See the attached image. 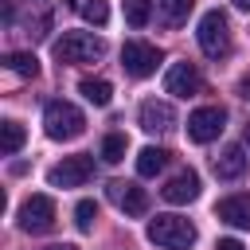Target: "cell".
<instances>
[{
  "label": "cell",
  "mask_w": 250,
  "mask_h": 250,
  "mask_svg": "<svg viewBox=\"0 0 250 250\" xmlns=\"http://www.w3.org/2000/svg\"><path fill=\"white\" fill-rule=\"evenodd\" d=\"M195 39H199V51H203L207 59H223V55L230 51V23H227V16H223L219 8L203 12Z\"/></svg>",
  "instance_id": "cell-4"
},
{
  "label": "cell",
  "mask_w": 250,
  "mask_h": 250,
  "mask_svg": "<svg viewBox=\"0 0 250 250\" xmlns=\"http://www.w3.org/2000/svg\"><path fill=\"white\" fill-rule=\"evenodd\" d=\"M109 199H113L125 215H145V211H148L145 188H137V184H129V180H113V184H109Z\"/></svg>",
  "instance_id": "cell-10"
},
{
  "label": "cell",
  "mask_w": 250,
  "mask_h": 250,
  "mask_svg": "<svg viewBox=\"0 0 250 250\" xmlns=\"http://www.w3.org/2000/svg\"><path fill=\"white\" fill-rule=\"evenodd\" d=\"M78 12H82V20H86V23H94V27H102V23L109 20V4H105V0H86Z\"/></svg>",
  "instance_id": "cell-23"
},
{
  "label": "cell",
  "mask_w": 250,
  "mask_h": 250,
  "mask_svg": "<svg viewBox=\"0 0 250 250\" xmlns=\"http://www.w3.org/2000/svg\"><path fill=\"white\" fill-rule=\"evenodd\" d=\"M102 55H105V39L90 35V31H62V39L55 43L59 62H94Z\"/></svg>",
  "instance_id": "cell-3"
},
{
  "label": "cell",
  "mask_w": 250,
  "mask_h": 250,
  "mask_svg": "<svg viewBox=\"0 0 250 250\" xmlns=\"http://www.w3.org/2000/svg\"><path fill=\"white\" fill-rule=\"evenodd\" d=\"M23 141H27V133H23L20 121H4V125H0V152H4V156H16V152L23 148Z\"/></svg>",
  "instance_id": "cell-18"
},
{
  "label": "cell",
  "mask_w": 250,
  "mask_h": 250,
  "mask_svg": "<svg viewBox=\"0 0 250 250\" xmlns=\"http://www.w3.org/2000/svg\"><path fill=\"white\" fill-rule=\"evenodd\" d=\"M234 8H242V12H250V0H234Z\"/></svg>",
  "instance_id": "cell-27"
},
{
  "label": "cell",
  "mask_w": 250,
  "mask_h": 250,
  "mask_svg": "<svg viewBox=\"0 0 250 250\" xmlns=\"http://www.w3.org/2000/svg\"><path fill=\"white\" fill-rule=\"evenodd\" d=\"M94 219H98V203H94V199H78V207H74V227H78V230H94Z\"/></svg>",
  "instance_id": "cell-22"
},
{
  "label": "cell",
  "mask_w": 250,
  "mask_h": 250,
  "mask_svg": "<svg viewBox=\"0 0 250 250\" xmlns=\"http://www.w3.org/2000/svg\"><path fill=\"white\" fill-rule=\"evenodd\" d=\"M164 90L176 94V98H191V94L203 90V78H199V70L191 62H172L168 74H164Z\"/></svg>",
  "instance_id": "cell-9"
},
{
  "label": "cell",
  "mask_w": 250,
  "mask_h": 250,
  "mask_svg": "<svg viewBox=\"0 0 250 250\" xmlns=\"http://www.w3.org/2000/svg\"><path fill=\"white\" fill-rule=\"evenodd\" d=\"M55 227V199L51 195H27L20 203V230L27 234H43Z\"/></svg>",
  "instance_id": "cell-7"
},
{
  "label": "cell",
  "mask_w": 250,
  "mask_h": 250,
  "mask_svg": "<svg viewBox=\"0 0 250 250\" xmlns=\"http://www.w3.org/2000/svg\"><path fill=\"white\" fill-rule=\"evenodd\" d=\"M223 125H227V109H223V105H199V109L188 113V137H191L195 145L215 141V137L223 133Z\"/></svg>",
  "instance_id": "cell-6"
},
{
  "label": "cell",
  "mask_w": 250,
  "mask_h": 250,
  "mask_svg": "<svg viewBox=\"0 0 250 250\" xmlns=\"http://www.w3.org/2000/svg\"><path fill=\"white\" fill-rule=\"evenodd\" d=\"M4 66H8L12 74H20V78H35V74H39V59H35L31 51H12V55H4Z\"/></svg>",
  "instance_id": "cell-17"
},
{
  "label": "cell",
  "mask_w": 250,
  "mask_h": 250,
  "mask_svg": "<svg viewBox=\"0 0 250 250\" xmlns=\"http://www.w3.org/2000/svg\"><path fill=\"white\" fill-rule=\"evenodd\" d=\"M125 148H129V137H125V133H109V137L102 141V160H105V164H121V160H125Z\"/></svg>",
  "instance_id": "cell-20"
},
{
  "label": "cell",
  "mask_w": 250,
  "mask_h": 250,
  "mask_svg": "<svg viewBox=\"0 0 250 250\" xmlns=\"http://www.w3.org/2000/svg\"><path fill=\"white\" fill-rule=\"evenodd\" d=\"M238 94L250 102V74H242V82H238Z\"/></svg>",
  "instance_id": "cell-25"
},
{
  "label": "cell",
  "mask_w": 250,
  "mask_h": 250,
  "mask_svg": "<svg viewBox=\"0 0 250 250\" xmlns=\"http://www.w3.org/2000/svg\"><path fill=\"white\" fill-rule=\"evenodd\" d=\"M43 129L51 141H74L86 133V113L70 102H47L43 109Z\"/></svg>",
  "instance_id": "cell-2"
},
{
  "label": "cell",
  "mask_w": 250,
  "mask_h": 250,
  "mask_svg": "<svg viewBox=\"0 0 250 250\" xmlns=\"http://www.w3.org/2000/svg\"><path fill=\"white\" fill-rule=\"evenodd\" d=\"M152 16V0H125V20L129 27H145Z\"/></svg>",
  "instance_id": "cell-21"
},
{
  "label": "cell",
  "mask_w": 250,
  "mask_h": 250,
  "mask_svg": "<svg viewBox=\"0 0 250 250\" xmlns=\"http://www.w3.org/2000/svg\"><path fill=\"white\" fill-rule=\"evenodd\" d=\"M164 164H168V152L156 148V145H148V148L137 152V172L141 176H156V172H164Z\"/></svg>",
  "instance_id": "cell-19"
},
{
  "label": "cell",
  "mask_w": 250,
  "mask_h": 250,
  "mask_svg": "<svg viewBox=\"0 0 250 250\" xmlns=\"http://www.w3.org/2000/svg\"><path fill=\"white\" fill-rule=\"evenodd\" d=\"M215 215L223 219V223H230V227H238V230H250V195H227V199H219V207H215Z\"/></svg>",
  "instance_id": "cell-13"
},
{
  "label": "cell",
  "mask_w": 250,
  "mask_h": 250,
  "mask_svg": "<svg viewBox=\"0 0 250 250\" xmlns=\"http://www.w3.org/2000/svg\"><path fill=\"white\" fill-rule=\"evenodd\" d=\"M191 4H195V0H160V23H164V27H180V23H188Z\"/></svg>",
  "instance_id": "cell-16"
},
{
  "label": "cell",
  "mask_w": 250,
  "mask_h": 250,
  "mask_svg": "<svg viewBox=\"0 0 250 250\" xmlns=\"http://www.w3.org/2000/svg\"><path fill=\"white\" fill-rule=\"evenodd\" d=\"M47 250H78V246H70V242H55V246H47Z\"/></svg>",
  "instance_id": "cell-26"
},
{
  "label": "cell",
  "mask_w": 250,
  "mask_h": 250,
  "mask_svg": "<svg viewBox=\"0 0 250 250\" xmlns=\"http://www.w3.org/2000/svg\"><path fill=\"white\" fill-rule=\"evenodd\" d=\"M78 90H82V98H86L90 105H98V109L113 102V86H109L105 78H82V82H78Z\"/></svg>",
  "instance_id": "cell-15"
},
{
  "label": "cell",
  "mask_w": 250,
  "mask_h": 250,
  "mask_svg": "<svg viewBox=\"0 0 250 250\" xmlns=\"http://www.w3.org/2000/svg\"><path fill=\"white\" fill-rule=\"evenodd\" d=\"M215 250H246V246H242L238 238H219V246H215Z\"/></svg>",
  "instance_id": "cell-24"
},
{
  "label": "cell",
  "mask_w": 250,
  "mask_h": 250,
  "mask_svg": "<svg viewBox=\"0 0 250 250\" xmlns=\"http://www.w3.org/2000/svg\"><path fill=\"white\" fill-rule=\"evenodd\" d=\"M90 176H94V160H90V156H62V160L47 172L51 188H82Z\"/></svg>",
  "instance_id": "cell-8"
},
{
  "label": "cell",
  "mask_w": 250,
  "mask_h": 250,
  "mask_svg": "<svg viewBox=\"0 0 250 250\" xmlns=\"http://www.w3.org/2000/svg\"><path fill=\"white\" fill-rule=\"evenodd\" d=\"M172 125H176V109L168 102H156L152 98V102L141 105V129L145 133H168Z\"/></svg>",
  "instance_id": "cell-11"
},
{
  "label": "cell",
  "mask_w": 250,
  "mask_h": 250,
  "mask_svg": "<svg viewBox=\"0 0 250 250\" xmlns=\"http://www.w3.org/2000/svg\"><path fill=\"white\" fill-rule=\"evenodd\" d=\"M145 234L160 250H188V246H195V223L184 219V215H156V219H148Z\"/></svg>",
  "instance_id": "cell-1"
},
{
  "label": "cell",
  "mask_w": 250,
  "mask_h": 250,
  "mask_svg": "<svg viewBox=\"0 0 250 250\" xmlns=\"http://www.w3.org/2000/svg\"><path fill=\"white\" fill-rule=\"evenodd\" d=\"M121 66H125L129 78H148V74L160 66V51H156L152 43H145V39H125V47H121Z\"/></svg>",
  "instance_id": "cell-5"
},
{
  "label": "cell",
  "mask_w": 250,
  "mask_h": 250,
  "mask_svg": "<svg viewBox=\"0 0 250 250\" xmlns=\"http://www.w3.org/2000/svg\"><path fill=\"white\" fill-rule=\"evenodd\" d=\"M246 141H250V125H246Z\"/></svg>",
  "instance_id": "cell-28"
},
{
  "label": "cell",
  "mask_w": 250,
  "mask_h": 250,
  "mask_svg": "<svg viewBox=\"0 0 250 250\" xmlns=\"http://www.w3.org/2000/svg\"><path fill=\"white\" fill-rule=\"evenodd\" d=\"M242 172H246V152L238 145H227L215 156V176L219 180H242Z\"/></svg>",
  "instance_id": "cell-14"
},
{
  "label": "cell",
  "mask_w": 250,
  "mask_h": 250,
  "mask_svg": "<svg viewBox=\"0 0 250 250\" xmlns=\"http://www.w3.org/2000/svg\"><path fill=\"white\" fill-rule=\"evenodd\" d=\"M160 195H164V203H191L195 195H199V176L188 168V172H180V176H172L164 188H160Z\"/></svg>",
  "instance_id": "cell-12"
}]
</instances>
